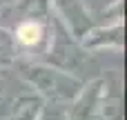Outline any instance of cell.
I'll use <instances>...</instances> for the list:
<instances>
[{
	"label": "cell",
	"instance_id": "8992f818",
	"mask_svg": "<svg viewBox=\"0 0 127 120\" xmlns=\"http://www.w3.org/2000/svg\"><path fill=\"white\" fill-rule=\"evenodd\" d=\"M38 120H69V107L58 102H47L40 107Z\"/></svg>",
	"mask_w": 127,
	"mask_h": 120
},
{
	"label": "cell",
	"instance_id": "7a4b0ae2",
	"mask_svg": "<svg viewBox=\"0 0 127 120\" xmlns=\"http://www.w3.org/2000/svg\"><path fill=\"white\" fill-rule=\"evenodd\" d=\"M123 45V24L116 22L105 29H94L85 38V47L92 49H103V47H121Z\"/></svg>",
	"mask_w": 127,
	"mask_h": 120
},
{
	"label": "cell",
	"instance_id": "6da1fadb",
	"mask_svg": "<svg viewBox=\"0 0 127 120\" xmlns=\"http://www.w3.org/2000/svg\"><path fill=\"white\" fill-rule=\"evenodd\" d=\"M22 78L42 96L47 102L69 105L83 89V82L74 78L69 71L47 67V65H22Z\"/></svg>",
	"mask_w": 127,
	"mask_h": 120
},
{
	"label": "cell",
	"instance_id": "5b68a950",
	"mask_svg": "<svg viewBox=\"0 0 127 120\" xmlns=\"http://www.w3.org/2000/svg\"><path fill=\"white\" fill-rule=\"evenodd\" d=\"M16 40L9 31L0 29V69H9L16 65Z\"/></svg>",
	"mask_w": 127,
	"mask_h": 120
},
{
	"label": "cell",
	"instance_id": "277c9868",
	"mask_svg": "<svg viewBox=\"0 0 127 120\" xmlns=\"http://www.w3.org/2000/svg\"><path fill=\"white\" fill-rule=\"evenodd\" d=\"M42 36H45V29H42L40 22H36V20H25V22L18 24L13 40H16V45H22V47H36V45L42 40Z\"/></svg>",
	"mask_w": 127,
	"mask_h": 120
},
{
	"label": "cell",
	"instance_id": "3957f363",
	"mask_svg": "<svg viewBox=\"0 0 127 120\" xmlns=\"http://www.w3.org/2000/svg\"><path fill=\"white\" fill-rule=\"evenodd\" d=\"M40 107H42V102L38 96H20L13 102L11 111L2 120H38Z\"/></svg>",
	"mask_w": 127,
	"mask_h": 120
}]
</instances>
